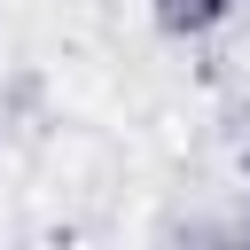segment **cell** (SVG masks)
<instances>
[{"label":"cell","mask_w":250,"mask_h":250,"mask_svg":"<svg viewBox=\"0 0 250 250\" xmlns=\"http://www.w3.org/2000/svg\"><path fill=\"white\" fill-rule=\"evenodd\" d=\"M219 8H227V0H164V16H172V23H211Z\"/></svg>","instance_id":"obj_1"}]
</instances>
